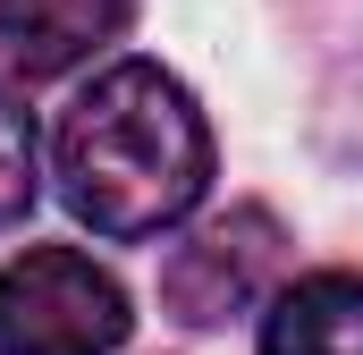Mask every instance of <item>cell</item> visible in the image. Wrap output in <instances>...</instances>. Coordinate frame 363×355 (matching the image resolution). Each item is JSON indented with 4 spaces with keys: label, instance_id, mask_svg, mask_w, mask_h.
Instances as JSON below:
<instances>
[{
    "label": "cell",
    "instance_id": "cell-1",
    "mask_svg": "<svg viewBox=\"0 0 363 355\" xmlns=\"http://www.w3.org/2000/svg\"><path fill=\"white\" fill-rule=\"evenodd\" d=\"M51 170H60V195L85 229L161 237L211 186V127L169 68L118 60L60 110Z\"/></svg>",
    "mask_w": 363,
    "mask_h": 355
},
{
    "label": "cell",
    "instance_id": "cell-2",
    "mask_svg": "<svg viewBox=\"0 0 363 355\" xmlns=\"http://www.w3.org/2000/svg\"><path fill=\"white\" fill-rule=\"evenodd\" d=\"M127 322V288L77 246H26L0 271V355H110Z\"/></svg>",
    "mask_w": 363,
    "mask_h": 355
},
{
    "label": "cell",
    "instance_id": "cell-3",
    "mask_svg": "<svg viewBox=\"0 0 363 355\" xmlns=\"http://www.w3.org/2000/svg\"><path fill=\"white\" fill-rule=\"evenodd\" d=\"M279 271V220L271 212H220V220H203L194 237H186L169 271H161V305L194 322V330H211V322H228V313H245L262 288H271Z\"/></svg>",
    "mask_w": 363,
    "mask_h": 355
},
{
    "label": "cell",
    "instance_id": "cell-4",
    "mask_svg": "<svg viewBox=\"0 0 363 355\" xmlns=\"http://www.w3.org/2000/svg\"><path fill=\"white\" fill-rule=\"evenodd\" d=\"M127 17H135V0H0V60L26 85L68 77L127 34Z\"/></svg>",
    "mask_w": 363,
    "mask_h": 355
},
{
    "label": "cell",
    "instance_id": "cell-5",
    "mask_svg": "<svg viewBox=\"0 0 363 355\" xmlns=\"http://www.w3.org/2000/svg\"><path fill=\"white\" fill-rule=\"evenodd\" d=\"M262 355H363V271H313L279 288Z\"/></svg>",
    "mask_w": 363,
    "mask_h": 355
},
{
    "label": "cell",
    "instance_id": "cell-6",
    "mask_svg": "<svg viewBox=\"0 0 363 355\" xmlns=\"http://www.w3.org/2000/svg\"><path fill=\"white\" fill-rule=\"evenodd\" d=\"M26 203H34V119L0 93V229L26 220Z\"/></svg>",
    "mask_w": 363,
    "mask_h": 355
}]
</instances>
